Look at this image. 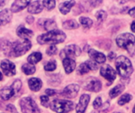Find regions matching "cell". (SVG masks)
<instances>
[{"instance_id":"cell-1","label":"cell","mask_w":135,"mask_h":113,"mask_svg":"<svg viewBox=\"0 0 135 113\" xmlns=\"http://www.w3.org/2000/svg\"><path fill=\"white\" fill-rule=\"evenodd\" d=\"M66 39V35L63 31L59 30H54L43 34L37 38L38 43L43 44H57L62 42Z\"/></svg>"},{"instance_id":"cell-2","label":"cell","mask_w":135,"mask_h":113,"mask_svg":"<svg viewBox=\"0 0 135 113\" xmlns=\"http://www.w3.org/2000/svg\"><path fill=\"white\" fill-rule=\"evenodd\" d=\"M116 43L123 49L127 50L131 56L135 55V37L130 33L119 35L116 38Z\"/></svg>"},{"instance_id":"cell-3","label":"cell","mask_w":135,"mask_h":113,"mask_svg":"<svg viewBox=\"0 0 135 113\" xmlns=\"http://www.w3.org/2000/svg\"><path fill=\"white\" fill-rule=\"evenodd\" d=\"M115 67L119 74L124 78L129 77L133 72L131 62L125 56H120L116 59Z\"/></svg>"},{"instance_id":"cell-4","label":"cell","mask_w":135,"mask_h":113,"mask_svg":"<svg viewBox=\"0 0 135 113\" xmlns=\"http://www.w3.org/2000/svg\"><path fill=\"white\" fill-rule=\"evenodd\" d=\"M32 46V43L28 39H22L16 41L11 45L10 55L13 57H19L25 54Z\"/></svg>"},{"instance_id":"cell-5","label":"cell","mask_w":135,"mask_h":113,"mask_svg":"<svg viewBox=\"0 0 135 113\" xmlns=\"http://www.w3.org/2000/svg\"><path fill=\"white\" fill-rule=\"evenodd\" d=\"M50 107L51 110L57 113H66L74 109V103L70 101L57 99L50 104Z\"/></svg>"},{"instance_id":"cell-6","label":"cell","mask_w":135,"mask_h":113,"mask_svg":"<svg viewBox=\"0 0 135 113\" xmlns=\"http://www.w3.org/2000/svg\"><path fill=\"white\" fill-rule=\"evenodd\" d=\"M20 106L23 113H40L36 103L29 97L22 98L20 101Z\"/></svg>"},{"instance_id":"cell-7","label":"cell","mask_w":135,"mask_h":113,"mask_svg":"<svg viewBox=\"0 0 135 113\" xmlns=\"http://www.w3.org/2000/svg\"><path fill=\"white\" fill-rule=\"evenodd\" d=\"M81 54V49L76 45H70L65 47L61 52V57L64 58H74L78 57Z\"/></svg>"},{"instance_id":"cell-8","label":"cell","mask_w":135,"mask_h":113,"mask_svg":"<svg viewBox=\"0 0 135 113\" xmlns=\"http://www.w3.org/2000/svg\"><path fill=\"white\" fill-rule=\"evenodd\" d=\"M0 67L3 72V73L7 76H13L16 73L15 65L13 63L9 61V60H3L1 62Z\"/></svg>"},{"instance_id":"cell-9","label":"cell","mask_w":135,"mask_h":113,"mask_svg":"<svg viewBox=\"0 0 135 113\" xmlns=\"http://www.w3.org/2000/svg\"><path fill=\"white\" fill-rule=\"evenodd\" d=\"M100 74L103 77L108 79L111 83L116 78V72L109 65L105 64L100 68Z\"/></svg>"},{"instance_id":"cell-10","label":"cell","mask_w":135,"mask_h":113,"mask_svg":"<svg viewBox=\"0 0 135 113\" xmlns=\"http://www.w3.org/2000/svg\"><path fill=\"white\" fill-rule=\"evenodd\" d=\"M101 87L100 81L96 78L89 79L85 84V89L92 92H99L101 90Z\"/></svg>"},{"instance_id":"cell-11","label":"cell","mask_w":135,"mask_h":113,"mask_svg":"<svg viewBox=\"0 0 135 113\" xmlns=\"http://www.w3.org/2000/svg\"><path fill=\"white\" fill-rule=\"evenodd\" d=\"M98 65L93 61H87L85 63L81 64L78 68V73L80 75H84L88 73L90 70H96L97 69Z\"/></svg>"},{"instance_id":"cell-12","label":"cell","mask_w":135,"mask_h":113,"mask_svg":"<svg viewBox=\"0 0 135 113\" xmlns=\"http://www.w3.org/2000/svg\"><path fill=\"white\" fill-rule=\"evenodd\" d=\"M79 91V86L76 84H70L64 88L62 95L66 98H74Z\"/></svg>"},{"instance_id":"cell-13","label":"cell","mask_w":135,"mask_h":113,"mask_svg":"<svg viewBox=\"0 0 135 113\" xmlns=\"http://www.w3.org/2000/svg\"><path fill=\"white\" fill-rule=\"evenodd\" d=\"M90 97L88 94H82L81 97L80 98L79 103L78 104L76 107V111L77 113H85L86 108L88 106V104L89 102Z\"/></svg>"},{"instance_id":"cell-14","label":"cell","mask_w":135,"mask_h":113,"mask_svg":"<svg viewBox=\"0 0 135 113\" xmlns=\"http://www.w3.org/2000/svg\"><path fill=\"white\" fill-rule=\"evenodd\" d=\"M43 8H44L43 2L36 1V2H30V4L28 6V11L32 14H36V13H40L43 10Z\"/></svg>"},{"instance_id":"cell-15","label":"cell","mask_w":135,"mask_h":113,"mask_svg":"<svg viewBox=\"0 0 135 113\" xmlns=\"http://www.w3.org/2000/svg\"><path fill=\"white\" fill-rule=\"evenodd\" d=\"M17 35L22 39H28L33 35V32L31 30L27 29L24 25H20L17 29Z\"/></svg>"},{"instance_id":"cell-16","label":"cell","mask_w":135,"mask_h":113,"mask_svg":"<svg viewBox=\"0 0 135 113\" xmlns=\"http://www.w3.org/2000/svg\"><path fill=\"white\" fill-rule=\"evenodd\" d=\"M30 4L29 1H21V0H17L15 1L12 6H11V9L10 11L13 13H17L22 9H24L26 6H28Z\"/></svg>"},{"instance_id":"cell-17","label":"cell","mask_w":135,"mask_h":113,"mask_svg":"<svg viewBox=\"0 0 135 113\" xmlns=\"http://www.w3.org/2000/svg\"><path fill=\"white\" fill-rule=\"evenodd\" d=\"M89 55L96 63L102 64L106 61V57L103 53L97 52L95 50H89Z\"/></svg>"},{"instance_id":"cell-18","label":"cell","mask_w":135,"mask_h":113,"mask_svg":"<svg viewBox=\"0 0 135 113\" xmlns=\"http://www.w3.org/2000/svg\"><path fill=\"white\" fill-rule=\"evenodd\" d=\"M12 19V12L9 9H5L0 12V25L7 24Z\"/></svg>"},{"instance_id":"cell-19","label":"cell","mask_w":135,"mask_h":113,"mask_svg":"<svg viewBox=\"0 0 135 113\" xmlns=\"http://www.w3.org/2000/svg\"><path fill=\"white\" fill-rule=\"evenodd\" d=\"M15 94H16V92L11 87H6L0 90V98L4 101H7L9 99H10Z\"/></svg>"},{"instance_id":"cell-20","label":"cell","mask_w":135,"mask_h":113,"mask_svg":"<svg viewBox=\"0 0 135 113\" xmlns=\"http://www.w3.org/2000/svg\"><path fill=\"white\" fill-rule=\"evenodd\" d=\"M62 64H63L65 71H66V72L67 74L71 73V72L75 69L76 63H75V61H74L73 59H71V58H64V59H63V61H62Z\"/></svg>"},{"instance_id":"cell-21","label":"cell","mask_w":135,"mask_h":113,"mask_svg":"<svg viewBox=\"0 0 135 113\" xmlns=\"http://www.w3.org/2000/svg\"><path fill=\"white\" fill-rule=\"evenodd\" d=\"M28 86L29 88L32 91H39L42 87V82L40 79L37 78H32L28 80Z\"/></svg>"},{"instance_id":"cell-22","label":"cell","mask_w":135,"mask_h":113,"mask_svg":"<svg viewBox=\"0 0 135 113\" xmlns=\"http://www.w3.org/2000/svg\"><path fill=\"white\" fill-rule=\"evenodd\" d=\"M75 4L74 1H66L59 5V10L62 14H66L70 12L72 6Z\"/></svg>"},{"instance_id":"cell-23","label":"cell","mask_w":135,"mask_h":113,"mask_svg":"<svg viewBox=\"0 0 135 113\" xmlns=\"http://www.w3.org/2000/svg\"><path fill=\"white\" fill-rule=\"evenodd\" d=\"M41 59H42V54L39 52H35V53H32L31 55H29L27 60L29 64H35L40 61H41Z\"/></svg>"},{"instance_id":"cell-24","label":"cell","mask_w":135,"mask_h":113,"mask_svg":"<svg viewBox=\"0 0 135 113\" xmlns=\"http://www.w3.org/2000/svg\"><path fill=\"white\" fill-rule=\"evenodd\" d=\"M43 26H44V29L46 31H48L56 30V28H57L56 23L53 20H50V19L44 20L43 23Z\"/></svg>"},{"instance_id":"cell-25","label":"cell","mask_w":135,"mask_h":113,"mask_svg":"<svg viewBox=\"0 0 135 113\" xmlns=\"http://www.w3.org/2000/svg\"><path fill=\"white\" fill-rule=\"evenodd\" d=\"M124 90V87L123 85H117L115 87H114L112 90H111L109 95L111 98H115L118 95H119Z\"/></svg>"},{"instance_id":"cell-26","label":"cell","mask_w":135,"mask_h":113,"mask_svg":"<svg viewBox=\"0 0 135 113\" xmlns=\"http://www.w3.org/2000/svg\"><path fill=\"white\" fill-rule=\"evenodd\" d=\"M22 71L26 75H32L36 72V68L33 64H31L29 63L25 64L22 66Z\"/></svg>"},{"instance_id":"cell-27","label":"cell","mask_w":135,"mask_h":113,"mask_svg":"<svg viewBox=\"0 0 135 113\" xmlns=\"http://www.w3.org/2000/svg\"><path fill=\"white\" fill-rule=\"evenodd\" d=\"M63 28L66 29H75L78 28V24L74 20H66L63 23Z\"/></svg>"},{"instance_id":"cell-28","label":"cell","mask_w":135,"mask_h":113,"mask_svg":"<svg viewBox=\"0 0 135 113\" xmlns=\"http://www.w3.org/2000/svg\"><path fill=\"white\" fill-rule=\"evenodd\" d=\"M132 99V96L131 94H123L119 100L118 103L119 105H123L127 103H128L129 101H131Z\"/></svg>"},{"instance_id":"cell-29","label":"cell","mask_w":135,"mask_h":113,"mask_svg":"<svg viewBox=\"0 0 135 113\" xmlns=\"http://www.w3.org/2000/svg\"><path fill=\"white\" fill-rule=\"evenodd\" d=\"M80 22L85 28H90L93 25V20L89 17H81Z\"/></svg>"},{"instance_id":"cell-30","label":"cell","mask_w":135,"mask_h":113,"mask_svg":"<svg viewBox=\"0 0 135 113\" xmlns=\"http://www.w3.org/2000/svg\"><path fill=\"white\" fill-rule=\"evenodd\" d=\"M43 5L44 6L48 9V10H51L52 9L55 8V2L54 0H47V1H43Z\"/></svg>"},{"instance_id":"cell-31","label":"cell","mask_w":135,"mask_h":113,"mask_svg":"<svg viewBox=\"0 0 135 113\" xmlns=\"http://www.w3.org/2000/svg\"><path fill=\"white\" fill-rule=\"evenodd\" d=\"M96 17L99 21H104L107 17V13L103 10H100L96 13Z\"/></svg>"},{"instance_id":"cell-32","label":"cell","mask_w":135,"mask_h":113,"mask_svg":"<svg viewBox=\"0 0 135 113\" xmlns=\"http://www.w3.org/2000/svg\"><path fill=\"white\" fill-rule=\"evenodd\" d=\"M11 87L14 90V91L16 92V94L21 90V82L19 80V79H16L13 84L11 85Z\"/></svg>"},{"instance_id":"cell-33","label":"cell","mask_w":135,"mask_h":113,"mask_svg":"<svg viewBox=\"0 0 135 113\" xmlns=\"http://www.w3.org/2000/svg\"><path fill=\"white\" fill-rule=\"evenodd\" d=\"M55 68H56V64L55 61H50L44 66V69L47 72L54 71Z\"/></svg>"},{"instance_id":"cell-34","label":"cell","mask_w":135,"mask_h":113,"mask_svg":"<svg viewBox=\"0 0 135 113\" xmlns=\"http://www.w3.org/2000/svg\"><path fill=\"white\" fill-rule=\"evenodd\" d=\"M57 51H58L57 47H56L55 45H51V46L47 50L46 53H47V54L49 55V56H53V55H55V54L57 53Z\"/></svg>"},{"instance_id":"cell-35","label":"cell","mask_w":135,"mask_h":113,"mask_svg":"<svg viewBox=\"0 0 135 113\" xmlns=\"http://www.w3.org/2000/svg\"><path fill=\"white\" fill-rule=\"evenodd\" d=\"M40 101L41 105L44 107H48L49 105V98L47 96H41L40 97Z\"/></svg>"},{"instance_id":"cell-36","label":"cell","mask_w":135,"mask_h":113,"mask_svg":"<svg viewBox=\"0 0 135 113\" xmlns=\"http://www.w3.org/2000/svg\"><path fill=\"white\" fill-rule=\"evenodd\" d=\"M101 105H102L101 98H97L96 100L93 102V107H94V109H100L101 107Z\"/></svg>"},{"instance_id":"cell-37","label":"cell","mask_w":135,"mask_h":113,"mask_svg":"<svg viewBox=\"0 0 135 113\" xmlns=\"http://www.w3.org/2000/svg\"><path fill=\"white\" fill-rule=\"evenodd\" d=\"M6 110H7L8 112H9L10 113H17V112L16 109H15L12 105H7Z\"/></svg>"},{"instance_id":"cell-38","label":"cell","mask_w":135,"mask_h":113,"mask_svg":"<svg viewBox=\"0 0 135 113\" xmlns=\"http://www.w3.org/2000/svg\"><path fill=\"white\" fill-rule=\"evenodd\" d=\"M45 93L47 96H54L56 94V91L55 90H51V89H47L45 90Z\"/></svg>"},{"instance_id":"cell-39","label":"cell","mask_w":135,"mask_h":113,"mask_svg":"<svg viewBox=\"0 0 135 113\" xmlns=\"http://www.w3.org/2000/svg\"><path fill=\"white\" fill-rule=\"evenodd\" d=\"M25 20H26V22H27L28 24H32L33 21H34V18H33V17H32V16H28V17H26Z\"/></svg>"},{"instance_id":"cell-40","label":"cell","mask_w":135,"mask_h":113,"mask_svg":"<svg viewBox=\"0 0 135 113\" xmlns=\"http://www.w3.org/2000/svg\"><path fill=\"white\" fill-rule=\"evenodd\" d=\"M115 57H116V54L115 53H113V52H111L109 54H108V58H109V60H113L114 58H115Z\"/></svg>"},{"instance_id":"cell-41","label":"cell","mask_w":135,"mask_h":113,"mask_svg":"<svg viewBox=\"0 0 135 113\" xmlns=\"http://www.w3.org/2000/svg\"><path fill=\"white\" fill-rule=\"evenodd\" d=\"M128 13H129V14H130L132 17H135V7H134L133 9H131Z\"/></svg>"},{"instance_id":"cell-42","label":"cell","mask_w":135,"mask_h":113,"mask_svg":"<svg viewBox=\"0 0 135 113\" xmlns=\"http://www.w3.org/2000/svg\"><path fill=\"white\" fill-rule=\"evenodd\" d=\"M131 30L135 32V20L133 21V23H132V24H131Z\"/></svg>"},{"instance_id":"cell-43","label":"cell","mask_w":135,"mask_h":113,"mask_svg":"<svg viewBox=\"0 0 135 113\" xmlns=\"http://www.w3.org/2000/svg\"><path fill=\"white\" fill-rule=\"evenodd\" d=\"M6 3V2L5 1H3V0H0V7H2V6H3V5Z\"/></svg>"},{"instance_id":"cell-44","label":"cell","mask_w":135,"mask_h":113,"mask_svg":"<svg viewBox=\"0 0 135 113\" xmlns=\"http://www.w3.org/2000/svg\"><path fill=\"white\" fill-rule=\"evenodd\" d=\"M2 79V73L0 72V81H1Z\"/></svg>"},{"instance_id":"cell-45","label":"cell","mask_w":135,"mask_h":113,"mask_svg":"<svg viewBox=\"0 0 135 113\" xmlns=\"http://www.w3.org/2000/svg\"><path fill=\"white\" fill-rule=\"evenodd\" d=\"M133 113H135V105H134V109H133Z\"/></svg>"},{"instance_id":"cell-46","label":"cell","mask_w":135,"mask_h":113,"mask_svg":"<svg viewBox=\"0 0 135 113\" xmlns=\"http://www.w3.org/2000/svg\"><path fill=\"white\" fill-rule=\"evenodd\" d=\"M114 113H120V112H114Z\"/></svg>"}]
</instances>
